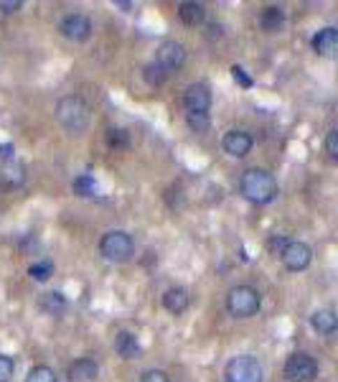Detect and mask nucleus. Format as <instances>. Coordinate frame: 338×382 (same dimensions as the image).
<instances>
[{"label": "nucleus", "mask_w": 338, "mask_h": 382, "mask_svg": "<svg viewBox=\"0 0 338 382\" xmlns=\"http://www.w3.org/2000/svg\"><path fill=\"white\" fill-rule=\"evenodd\" d=\"M240 194L252 201V204L262 206V204H270L272 199L277 197V181L275 176L270 174L267 169H247L240 178Z\"/></svg>", "instance_id": "f257e3e1"}, {"label": "nucleus", "mask_w": 338, "mask_h": 382, "mask_svg": "<svg viewBox=\"0 0 338 382\" xmlns=\"http://www.w3.org/2000/svg\"><path fill=\"white\" fill-rule=\"evenodd\" d=\"M57 120L61 122L71 135L84 133L89 127V107L79 94H66L59 99L57 105Z\"/></svg>", "instance_id": "f03ea898"}, {"label": "nucleus", "mask_w": 338, "mask_h": 382, "mask_svg": "<svg viewBox=\"0 0 338 382\" xmlns=\"http://www.w3.org/2000/svg\"><path fill=\"white\" fill-rule=\"evenodd\" d=\"M262 296L260 290L252 285H234L226 296V311L232 313L234 318H249L260 311Z\"/></svg>", "instance_id": "7ed1b4c3"}, {"label": "nucleus", "mask_w": 338, "mask_h": 382, "mask_svg": "<svg viewBox=\"0 0 338 382\" xmlns=\"http://www.w3.org/2000/svg\"><path fill=\"white\" fill-rule=\"evenodd\" d=\"M99 255L107 262H127L135 255L133 237L127 232H122V229H110L99 240Z\"/></svg>", "instance_id": "20e7f679"}, {"label": "nucleus", "mask_w": 338, "mask_h": 382, "mask_svg": "<svg viewBox=\"0 0 338 382\" xmlns=\"http://www.w3.org/2000/svg\"><path fill=\"white\" fill-rule=\"evenodd\" d=\"M224 380L226 382H262V365L257 362V357H249V354L234 357V360L226 362Z\"/></svg>", "instance_id": "39448f33"}, {"label": "nucleus", "mask_w": 338, "mask_h": 382, "mask_svg": "<svg viewBox=\"0 0 338 382\" xmlns=\"http://www.w3.org/2000/svg\"><path fill=\"white\" fill-rule=\"evenodd\" d=\"M282 375L288 382H313L318 377V362L305 352L290 354L285 367H282Z\"/></svg>", "instance_id": "423d86ee"}, {"label": "nucleus", "mask_w": 338, "mask_h": 382, "mask_svg": "<svg viewBox=\"0 0 338 382\" xmlns=\"http://www.w3.org/2000/svg\"><path fill=\"white\" fill-rule=\"evenodd\" d=\"M59 31H61L64 38H69L74 43H82L92 36V21L89 15L84 13H66L59 23Z\"/></svg>", "instance_id": "0eeeda50"}, {"label": "nucleus", "mask_w": 338, "mask_h": 382, "mask_svg": "<svg viewBox=\"0 0 338 382\" xmlns=\"http://www.w3.org/2000/svg\"><path fill=\"white\" fill-rule=\"evenodd\" d=\"M155 64H158L163 71L173 74V71H178L186 64V46L178 41L161 43V49H158V54H155Z\"/></svg>", "instance_id": "6e6552de"}, {"label": "nucleus", "mask_w": 338, "mask_h": 382, "mask_svg": "<svg viewBox=\"0 0 338 382\" xmlns=\"http://www.w3.org/2000/svg\"><path fill=\"white\" fill-rule=\"evenodd\" d=\"M282 262H285V268L293 270V273H300V270H305L310 265V260H313V250H310V245H305V242L300 240H290L288 245H285V250H282Z\"/></svg>", "instance_id": "1a4fd4ad"}, {"label": "nucleus", "mask_w": 338, "mask_h": 382, "mask_svg": "<svg viewBox=\"0 0 338 382\" xmlns=\"http://www.w3.org/2000/svg\"><path fill=\"white\" fill-rule=\"evenodd\" d=\"M184 107L189 110V115L209 113V107H212V90H209L204 82L189 85L184 92Z\"/></svg>", "instance_id": "9d476101"}, {"label": "nucleus", "mask_w": 338, "mask_h": 382, "mask_svg": "<svg viewBox=\"0 0 338 382\" xmlns=\"http://www.w3.org/2000/svg\"><path fill=\"white\" fill-rule=\"evenodd\" d=\"M221 146H224V150L232 158H244V156H249L254 141H252V135L244 133V130H229V133L224 135Z\"/></svg>", "instance_id": "9b49d317"}, {"label": "nucleus", "mask_w": 338, "mask_h": 382, "mask_svg": "<svg viewBox=\"0 0 338 382\" xmlns=\"http://www.w3.org/2000/svg\"><path fill=\"white\" fill-rule=\"evenodd\" d=\"M26 181V166L18 158L0 163V186L3 189H21Z\"/></svg>", "instance_id": "f8f14e48"}, {"label": "nucleus", "mask_w": 338, "mask_h": 382, "mask_svg": "<svg viewBox=\"0 0 338 382\" xmlns=\"http://www.w3.org/2000/svg\"><path fill=\"white\" fill-rule=\"evenodd\" d=\"M97 375H99L97 362L89 360V357H79V360L71 362L69 369H66V380L69 382H92L97 380Z\"/></svg>", "instance_id": "ddd939ff"}, {"label": "nucleus", "mask_w": 338, "mask_h": 382, "mask_svg": "<svg viewBox=\"0 0 338 382\" xmlns=\"http://www.w3.org/2000/svg\"><path fill=\"white\" fill-rule=\"evenodd\" d=\"M310 46H313V51H316L318 57H333L338 51V29L325 26L323 31H318V34L313 36Z\"/></svg>", "instance_id": "4468645a"}, {"label": "nucleus", "mask_w": 338, "mask_h": 382, "mask_svg": "<svg viewBox=\"0 0 338 382\" xmlns=\"http://www.w3.org/2000/svg\"><path fill=\"white\" fill-rule=\"evenodd\" d=\"M191 304V296L186 288H168L166 293H163V309L168 313H173V316H181V313L189 309Z\"/></svg>", "instance_id": "2eb2a0df"}, {"label": "nucleus", "mask_w": 338, "mask_h": 382, "mask_svg": "<svg viewBox=\"0 0 338 382\" xmlns=\"http://www.w3.org/2000/svg\"><path fill=\"white\" fill-rule=\"evenodd\" d=\"M115 349H117V354L125 357V360H135V357H140V352H142L138 337L130 332H120L115 337Z\"/></svg>", "instance_id": "dca6fc26"}, {"label": "nucleus", "mask_w": 338, "mask_h": 382, "mask_svg": "<svg viewBox=\"0 0 338 382\" xmlns=\"http://www.w3.org/2000/svg\"><path fill=\"white\" fill-rule=\"evenodd\" d=\"M285 26V10L280 6H267L260 13V29L267 34H277Z\"/></svg>", "instance_id": "f3484780"}, {"label": "nucleus", "mask_w": 338, "mask_h": 382, "mask_svg": "<svg viewBox=\"0 0 338 382\" xmlns=\"http://www.w3.org/2000/svg\"><path fill=\"white\" fill-rule=\"evenodd\" d=\"M310 326H313L318 334L331 337V334H336V329H338V318L331 309H323V311H316L310 316Z\"/></svg>", "instance_id": "a211bd4d"}, {"label": "nucleus", "mask_w": 338, "mask_h": 382, "mask_svg": "<svg viewBox=\"0 0 338 382\" xmlns=\"http://www.w3.org/2000/svg\"><path fill=\"white\" fill-rule=\"evenodd\" d=\"M178 18H181L186 26H201V23L206 21V8L201 6V3L186 0V3L178 6Z\"/></svg>", "instance_id": "6ab92c4d"}, {"label": "nucleus", "mask_w": 338, "mask_h": 382, "mask_svg": "<svg viewBox=\"0 0 338 382\" xmlns=\"http://www.w3.org/2000/svg\"><path fill=\"white\" fill-rule=\"evenodd\" d=\"M71 189L77 197H94V191H97V181H94L92 174H82L71 181Z\"/></svg>", "instance_id": "aec40b11"}, {"label": "nucleus", "mask_w": 338, "mask_h": 382, "mask_svg": "<svg viewBox=\"0 0 338 382\" xmlns=\"http://www.w3.org/2000/svg\"><path fill=\"white\" fill-rule=\"evenodd\" d=\"M41 309L46 313H54V316H57V313H64V309H66V298H64L61 293H57V290H54V293H43Z\"/></svg>", "instance_id": "412c9836"}, {"label": "nucleus", "mask_w": 338, "mask_h": 382, "mask_svg": "<svg viewBox=\"0 0 338 382\" xmlns=\"http://www.w3.org/2000/svg\"><path fill=\"white\" fill-rule=\"evenodd\" d=\"M142 77H145V82H148L150 87H161V85H166V79H168L170 74H168V71H163L155 62H150V64H145Z\"/></svg>", "instance_id": "4be33fe9"}, {"label": "nucleus", "mask_w": 338, "mask_h": 382, "mask_svg": "<svg viewBox=\"0 0 338 382\" xmlns=\"http://www.w3.org/2000/svg\"><path fill=\"white\" fill-rule=\"evenodd\" d=\"M29 276L34 278L36 283H46V281L54 276V262H51V260L34 262V265L29 268Z\"/></svg>", "instance_id": "5701e85b"}, {"label": "nucleus", "mask_w": 338, "mask_h": 382, "mask_svg": "<svg viewBox=\"0 0 338 382\" xmlns=\"http://www.w3.org/2000/svg\"><path fill=\"white\" fill-rule=\"evenodd\" d=\"M26 382H57V375H54V369L46 367V365H38V367H34L26 375Z\"/></svg>", "instance_id": "b1692460"}, {"label": "nucleus", "mask_w": 338, "mask_h": 382, "mask_svg": "<svg viewBox=\"0 0 338 382\" xmlns=\"http://www.w3.org/2000/svg\"><path fill=\"white\" fill-rule=\"evenodd\" d=\"M186 122H189V127L193 130V133H206V130L212 127V120H209V113L189 115V118H186Z\"/></svg>", "instance_id": "393cba45"}, {"label": "nucleus", "mask_w": 338, "mask_h": 382, "mask_svg": "<svg viewBox=\"0 0 338 382\" xmlns=\"http://www.w3.org/2000/svg\"><path fill=\"white\" fill-rule=\"evenodd\" d=\"M13 372H15L13 357H8V354H0V382H10Z\"/></svg>", "instance_id": "a878e982"}, {"label": "nucleus", "mask_w": 338, "mask_h": 382, "mask_svg": "<svg viewBox=\"0 0 338 382\" xmlns=\"http://www.w3.org/2000/svg\"><path fill=\"white\" fill-rule=\"evenodd\" d=\"M325 153H328L331 161H338V130L336 127H331L328 135H325Z\"/></svg>", "instance_id": "bb28decb"}, {"label": "nucleus", "mask_w": 338, "mask_h": 382, "mask_svg": "<svg viewBox=\"0 0 338 382\" xmlns=\"http://www.w3.org/2000/svg\"><path fill=\"white\" fill-rule=\"evenodd\" d=\"M232 77H234V82H237V85H242L244 90H249V87L254 85V79L247 74L244 66H240V64H234V66H232Z\"/></svg>", "instance_id": "cd10ccee"}, {"label": "nucleus", "mask_w": 338, "mask_h": 382, "mask_svg": "<svg viewBox=\"0 0 338 382\" xmlns=\"http://www.w3.org/2000/svg\"><path fill=\"white\" fill-rule=\"evenodd\" d=\"M288 237H282V234H272L267 240V250L272 255H282V250H285V245H288Z\"/></svg>", "instance_id": "c85d7f7f"}, {"label": "nucleus", "mask_w": 338, "mask_h": 382, "mask_svg": "<svg viewBox=\"0 0 338 382\" xmlns=\"http://www.w3.org/2000/svg\"><path fill=\"white\" fill-rule=\"evenodd\" d=\"M107 143H110V146H115V148H117V146H127V133L125 130H107Z\"/></svg>", "instance_id": "c756f323"}, {"label": "nucleus", "mask_w": 338, "mask_h": 382, "mask_svg": "<svg viewBox=\"0 0 338 382\" xmlns=\"http://www.w3.org/2000/svg\"><path fill=\"white\" fill-rule=\"evenodd\" d=\"M140 382H168V375H166L163 369H148V372L140 377Z\"/></svg>", "instance_id": "7c9ffc66"}, {"label": "nucleus", "mask_w": 338, "mask_h": 382, "mask_svg": "<svg viewBox=\"0 0 338 382\" xmlns=\"http://www.w3.org/2000/svg\"><path fill=\"white\" fill-rule=\"evenodd\" d=\"M13 158H15L13 143H3V146H0V163H3V161H13Z\"/></svg>", "instance_id": "2f4dec72"}, {"label": "nucleus", "mask_w": 338, "mask_h": 382, "mask_svg": "<svg viewBox=\"0 0 338 382\" xmlns=\"http://www.w3.org/2000/svg\"><path fill=\"white\" fill-rule=\"evenodd\" d=\"M21 6H23L21 0H13V3H0V8H3L6 13H15V10H18Z\"/></svg>", "instance_id": "473e14b6"}, {"label": "nucleus", "mask_w": 338, "mask_h": 382, "mask_svg": "<svg viewBox=\"0 0 338 382\" xmlns=\"http://www.w3.org/2000/svg\"><path fill=\"white\" fill-rule=\"evenodd\" d=\"M117 8H122V10H130V8H133V3H117Z\"/></svg>", "instance_id": "72a5a7b5"}]
</instances>
